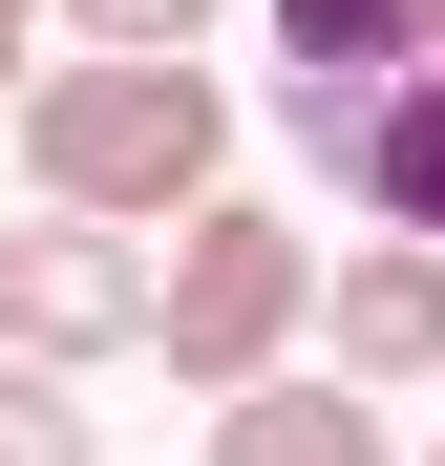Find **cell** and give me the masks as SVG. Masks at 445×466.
Instances as JSON below:
<instances>
[{"label": "cell", "instance_id": "cell-1", "mask_svg": "<svg viewBox=\"0 0 445 466\" xmlns=\"http://www.w3.org/2000/svg\"><path fill=\"white\" fill-rule=\"evenodd\" d=\"M22 191L86 233H191L234 191V86L212 64H43L22 86Z\"/></svg>", "mask_w": 445, "mask_h": 466}, {"label": "cell", "instance_id": "cell-2", "mask_svg": "<svg viewBox=\"0 0 445 466\" xmlns=\"http://www.w3.org/2000/svg\"><path fill=\"white\" fill-rule=\"evenodd\" d=\"M297 339H319V233L212 191L191 233H148V360L191 381V403H255V381H297Z\"/></svg>", "mask_w": 445, "mask_h": 466}, {"label": "cell", "instance_id": "cell-3", "mask_svg": "<svg viewBox=\"0 0 445 466\" xmlns=\"http://www.w3.org/2000/svg\"><path fill=\"white\" fill-rule=\"evenodd\" d=\"M0 360H43V381H86V360H148V233L22 212V233H0Z\"/></svg>", "mask_w": 445, "mask_h": 466}, {"label": "cell", "instance_id": "cell-4", "mask_svg": "<svg viewBox=\"0 0 445 466\" xmlns=\"http://www.w3.org/2000/svg\"><path fill=\"white\" fill-rule=\"evenodd\" d=\"M255 22H276V127H297V148H339L382 86H424L403 0H255Z\"/></svg>", "mask_w": 445, "mask_h": 466}, {"label": "cell", "instance_id": "cell-5", "mask_svg": "<svg viewBox=\"0 0 445 466\" xmlns=\"http://www.w3.org/2000/svg\"><path fill=\"white\" fill-rule=\"evenodd\" d=\"M319 339L360 403H403V381H445V255H403V233H339V276H319Z\"/></svg>", "mask_w": 445, "mask_h": 466}, {"label": "cell", "instance_id": "cell-6", "mask_svg": "<svg viewBox=\"0 0 445 466\" xmlns=\"http://www.w3.org/2000/svg\"><path fill=\"white\" fill-rule=\"evenodd\" d=\"M319 170H339V212H360V233L445 255V64H424V86H382V106H360V127L319 148Z\"/></svg>", "mask_w": 445, "mask_h": 466}, {"label": "cell", "instance_id": "cell-7", "mask_svg": "<svg viewBox=\"0 0 445 466\" xmlns=\"http://www.w3.org/2000/svg\"><path fill=\"white\" fill-rule=\"evenodd\" d=\"M212 466H403L360 381H255V403H212Z\"/></svg>", "mask_w": 445, "mask_h": 466}, {"label": "cell", "instance_id": "cell-8", "mask_svg": "<svg viewBox=\"0 0 445 466\" xmlns=\"http://www.w3.org/2000/svg\"><path fill=\"white\" fill-rule=\"evenodd\" d=\"M43 22H64V64H191L234 0H43Z\"/></svg>", "mask_w": 445, "mask_h": 466}, {"label": "cell", "instance_id": "cell-9", "mask_svg": "<svg viewBox=\"0 0 445 466\" xmlns=\"http://www.w3.org/2000/svg\"><path fill=\"white\" fill-rule=\"evenodd\" d=\"M0 466H106V424H86V381L0 360Z\"/></svg>", "mask_w": 445, "mask_h": 466}, {"label": "cell", "instance_id": "cell-10", "mask_svg": "<svg viewBox=\"0 0 445 466\" xmlns=\"http://www.w3.org/2000/svg\"><path fill=\"white\" fill-rule=\"evenodd\" d=\"M22 86H43V64H22V43H0V127H22Z\"/></svg>", "mask_w": 445, "mask_h": 466}, {"label": "cell", "instance_id": "cell-11", "mask_svg": "<svg viewBox=\"0 0 445 466\" xmlns=\"http://www.w3.org/2000/svg\"><path fill=\"white\" fill-rule=\"evenodd\" d=\"M403 43H424V64H445V0H403Z\"/></svg>", "mask_w": 445, "mask_h": 466}, {"label": "cell", "instance_id": "cell-12", "mask_svg": "<svg viewBox=\"0 0 445 466\" xmlns=\"http://www.w3.org/2000/svg\"><path fill=\"white\" fill-rule=\"evenodd\" d=\"M22 22H43V0H0V43H22Z\"/></svg>", "mask_w": 445, "mask_h": 466}, {"label": "cell", "instance_id": "cell-13", "mask_svg": "<svg viewBox=\"0 0 445 466\" xmlns=\"http://www.w3.org/2000/svg\"><path fill=\"white\" fill-rule=\"evenodd\" d=\"M424 466H445V445H424Z\"/></svg>", "mask_w": 445, "mask_h": 466}]
</instances>
